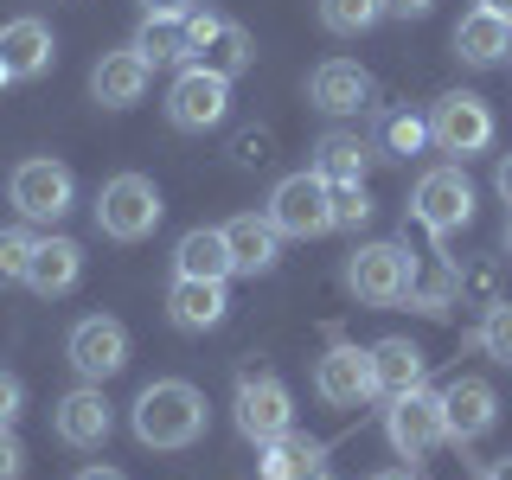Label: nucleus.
Wrapping results in <instances>:
<instances>
[{
	"label": "nucleus",
	"instance_id": "nucleus-6",
	"mask_svg": "<svg viewBox=\"0 0 512 480\" xmlns=\"http://www.w3.org/2000/svg\"><path fill=\"white\" fill-rule=\"evenodd\" d=\"M269 224H276L282 237H327L333 231V199H327V180L308 167V173H288V180H276V192H269Z\"/></svg>",
	"mask_w": 512,
	"mask_h": 480
},
{
	"label": "nucleus",
	"instance_id": "nucleus-31",
	"mask_svg": "<svg viewBox=\"0 0 512 480\" xmlns=\"http://www.w3.org/2000/svg\"><path fill=\"white\" fill-rule=\"evenodd\" d=\"M384 154L391 160H404V154H423L429 148V122L423 116H384Z\"/></svg>",
	"mask_w": 512,
	"mask_h": 480
},
{
	"label": "nucleus",
	"instance_id": "nucleus-1",
	"mask_svg": "<svg viewBox=\"0 0 512 480\" xmlns=\"http://www.w3.org/2000/svg\"><path fill=\"white\" fill-rule=\"evenodd\" d=\"M135 436L148 448H192L205 436V391L186 378H154L135 397Z\"/></svg>",
	"mask_w": 512,
	"mask_h": 480
},
{
	"label": "nucleus",
	"instance_id": "nucleus-34",
	"mask_svg": "<svg viewBox=\"0 0 512 480\" xmlns=\"http://www.w3.org/2000/svg\"><path fill=\"white\" fill-rule=\"evenodd\" d=\"M20 410H26V384L13 378V372H0V429L20 423Z\"/></svg>",
	"mask_w": 512,
	"mask_h": 480
},
{
	"label": "nucleus",
	"instance_id": "nucleus-33",
	"mask_svg": "<svg viewBox=\"0 0 512 480\" xmlns=\"http://www.w3.org/2000/svg\"><path fill=\"white\" fill-rule=\"evenodd\" d=\"M461 282V295H474L480 308H493V301H500V269L493 263H480V269H468V276H455Z\"/></svg>",
	"mask_w": 512,
	"mask_h": 480
},
{
	"label": "nucleus",
	"instance_id": "nucleus-11",
	"mask_svg": "<svg viewBox=\"0 0 512 480\" xmlns=\"http://www.w3.org/2000/svg\"><path fill=\"white\" fill-rule=\"evenodd\" d=\"M64 359H71V372L84 384H109L128 365V327L116 314H90L71 327V340H64Z\"/></svg>",
	"mask_w": 512,
	"mask_h": 480
},
{
	"label": "nucleus",
	"instance_id": "nucleus-29",
	"mask_svg": "<svg viewBox=\"0 0 512 480\" xmlns=\"http://www.w3.org/2000/svg\"><path fill=\"white\" fill-rule=\"evenodd\" d=\"M474 346L487 352L493 365H512V301H493V308L480 314V333H474Z\"/></svg>",
	"mask_w": 512,
	"mask_h": 480
},
{
	"label": "nucleus",
	"instance_id": "nucleus-4",
	"mask_svg": "<svg viewBox=\"0 0 512 480\" xmlns=\"http://www.w3.org/2000/svg\"><path fill=\"white\" fill-rule=\"evenodd\" d=\"M410 212H416V224H423L429 237H455L461 224H474V180L461 173V160L455 167H429L423 180H416Z\"/></svg>",
	"mask_w": 512,
	"mask_h": 480
},
{
	"label": "nucleus",
	"instance_id": "nucleus-26",
	"mask_svg": "<svg viewBox=\"0 0 512 480\" xmlns=\"http://www.w3.org/2000/svg\"><path fill=\"white\" fill-rule=\"evenodd\" d=\"M173 276H192V282H224L231 276V244H224V231H212V224L186 231L180 250H173Z\"/></svg>",
	"mask_w": 512,
	"mask_h": 480
},
{
	"label": "nucleus",
	"instance_id": "nucleus-45",
	"mask_svg": "<svg viewBox=\"0 0 512 480\" xmlns=\"http://www.w3.org/2000/svg\"><path fill=\"white\" fill-rule=\"evenodd\" d=\"M0 84H13V77H7V71H0Z\"/></svg>",
	"mask_w": 512,
	"mask_h": 480
},
{
	"label": "nucleus",
	"instance_id": "nucleus-28",
	"mask_svg": "<svg viewBox=\"0 0 512 480\" xmlns=\"http://www.w3.org/2000/svg\"><path fill=\"white\" fill-rule=\"evenodd\" d=\"M314 13L333 39H359V32H372L384 20V0H314Z\"/></svg>",
	"mask_w": 512,
	"mask_h": 480
},
{
	"label": "nucleus",
	"instance_id": "nucleus-35",
	"mask_svg": "<svg viewBox=\"0 0 512 480\" xmlns=\"http://www.w3.org/2000/svg\"><path fill=\"white\" fill-rule=\"evenodd\" d=\"M20 474H26V448L13 429H0V480H20Z\"/></svg>",
	"mask_w": 512,
	"mask_h": 480
},
{
	"label": "nucleus",
	"instance_id": "nucleus-44",
	"mask_svg": "<svg viewBox=\"0 0 512 480\" xmlns=\"http://www.w3.org/2000/svg\"><path fill=\"white\" fill-rule=\"evenodd\" d=\"M506 256H512V218H506Z\"/></svg>",
	"mask_w": 512,
	"mask_h": 480
},
{
	"label": "nucleus",
	"instance_id": "nucleus-19",
	"mask_svg": "<svg viewBox=\"0 0 512 480\" xmlns=\"http://www.w3.org/2000/svg\"><path fill=\"white\" fill-rule=\"evenodd\" d=\"M423 372H429V359L416 340H378L372 346V397H384V404L423 391Z\"/></svg>",
	"mask_w": 512,
	"mask_h": 480
},
{
	"label": "nucleus",
	"instance_id": "nucleus-39",
	"mask_svg": "<svg viewBox=\"0 0 512 480\" xmlns=\"http://www.w3.org/2000/svg\"><path fill=\"white\" fill-rule=\"evenodd\" d=\"M141 13H192V0H135Z\"/></svg>",
	"mask_w": 512,
	"mask_h": 480
},
{
	"label": "nucleus",
	"instance_id": "nucleus-25",
	"mask_svg": "<svg viewBox=\"0 0 512 480\" xmlns=\"http://www.w3.org/2000/svg\"><path fill=\"white\" fill-rule=\"evenodd\" d=\"M372 141L352 135V128H327V135L314 141V173L327 186H346V180H365V167H372Z\"/></svg>",
	"mask_w": 512,
	"mask_h": 480
},
{
	"label": "nucleus",
	"instance_id": "nucleus-23",
	"mask_svg": "<svg viewBox=\"0 0 512 480\" xmlns=\"http://www.w3.org/2000/svg\"><path fill=\"white\" fill-rule=\"evenodd\" d=\"M186 64H199V71H218V77H244L250 64H256V39H250L237 20H224V13H218V26L205 32L199 45H192Z\"/></svg>",
	"mask_w": 512,
	"mask_h": 480
},
{
	"label": "nucleus",
	"instance_id": "nucleus-10",
	"mask_svg": "<svg viewBox=\"0 0 512 480\" xmlns=\"http://www.w3.org/2000/svg\"><path fill=\"white\" fill-rule=\"evenodd\" d=\"M224 116H231V77L186 64L167 90V122L180 128V135H205V128H218Z\"/></svg>",
	"mask_w": 512,
	"mask_h": 480
},
{
	"label": "nucleus",
	"instance_id": "nucleus-22",
	"mask_svg": "<svg viewBox=\"0 0 512 480\" xmlns=\"http://www.w3.org/2000/svg\"><path fill=\"white\" fill-rule=\"evenodd\" d=\"M455 58L474 64V71H487V64L512 58V20H506V13H487V7L461 13V26H455Z\"/></svg>",
	"mask_w": 512,
	"mask_h": 480
},
{
	"label": "nucleus",
	"instance_id": "nucleus-3",
	"mask_svg": "<svg viewBox=\"0 0 512 480\" xmlns=\"http://www.w3.org/2000/svg\"><path fill=\"white\" fill-rule=\"evenodd\" d=\"M346 288L365 308H397L416 288V256L404 244H359L346 256Z\"/></svg>",
	"mask_w": 512,
	"mask_h": 480
},
{
	"label": "nucleus",
	"instance_id": "nucleus-32",
	"mask_svg": "<svg viewBox=\"0 0 512 480\" xmlns=\"http://www.w3.org/2000/svg\"><path fill=\"white\" fill-rule=\"evenodd\" d=\"M32 244H39V237H32L26 224H13V231H0V282H26Z\"/></svg>",
	"mask_w": 512,
	"mask_h": 480
},
{
	"label": "nucleus",
	"instance_id": "nucleus-30",
	"mask_svg": "<svg viewBox=\"0 0 512 480\" xmlns=\"http://www.w3.org/2000/svg\"><path fill=\"white\" fill-rule=\"evenodd\" d=\"M327 199H333V231H359V224H372V192H365V180L327 186Z\"/></svg>",
	"mask_w": 512,
	"mask_h": 480
},
{
	"label": "nucleus",
	"instance_id": "nucleus-36",
	"mask_svg": "<svg viewBox=\"0 0 512 480\" xmlns=\"http://www.w3.org/2000/svg\"><path fill=\"white\" fill-rule=\"evenodd\" d=\"M237 160H244V167H263V160H269V135H263V128L237 135Z\"/></svg>",
	"mask_w": 512,
	"mask_h": 480
},
{
	"label": "nucleus",
	"instance_id": "nucleus-18",
	"mask_svg": "<svg viewBox=\"0 0 512 480\" xmlns=\"http://www.w3.org/2000/svg\"><path fill=\"white\" fill-rule=\"evenodd\" d=\"M308 103L327 109V116H359V109L372 103V77L352 58H327V64H314V77H308Z\"/></svg>",
	"mask_w": 512,
	"mask_h": 480
},
{
	"label": "nucleus",
	"instance_id": "nucleus-40",
	"mask_svg": "<svg viewBox=\"0 0 512 480\" xmlns=\"http://www.w3.org/2000/svg\"><path fill=\"white\" fill-rule=\"evenodd\" d=\"M480 480H512V455H506V461H487V468H480Z\"/></svg>",
	"mask_w": 512,
	"mask_h": 480
},
{
	"label": "nucleus",
	"instance_id": "nucleus-2",
	"mask_svg": "<svg viewBox=\"0 0 512 480\" xmlns=\"http://www.w3.org/2000/svg\"><path fill=\"white\" fill-rule=\"evenodd\" d=\"M160 218H167V199H160V186L148 173H116V180H103V192H96V231L116 237V244L154 237Z\"/></svg>",
	"mask_w": 512,
	"mask_h": 480
},
{
	"label": "nucleus",
	"instance_id": "nucleus-37",
	"mask_svg": "<svg viewBox=\"0 0 512 480\" xmlns=\"http://www.w3.org/2000/svg\"><path fill=\"white\" fill-rule=\"evenodd\" d=\"M384 13H397V20H429L436 0H384Z\"/></svg>",
	"mask_w": 512,
	"mask_h": 480
},
{
	"label": "nucleus",
	"instance_id": "nucleus-9",
	"mask_svg": "<svg viewBox=\"0 0 512 480\" xmlns=\"http://www.w3.org/2000/svg\"><path fill=\"white\" fill-rule=\"evenodd\" d=\"M231 410H237V429H244V442H256V448L295 429V397H288V384L269 378V372H244V378H237Z\"/></svg>",
	"mask_w": 512,
	"mask_h": 480
},
{
	"label": "nucleus",
	"instance_id": "nucleus-8",
	"mask_svg": "<svg viewBox=\"0 0 512 480\" xmlns=\"http://www.w3.org/2000/svg\"><path fill=\"white\" fill-rule=\"evenodd\" d=\"M429 141H436L442 154H455V160L487 154V148H493V109H487V96L448 90L442 103L429 109Z\"/></svg>",
	"mask_w": 512,
	"mask_h": 480
},
{
	"label": "nucleus",
	"instance_id": "nucleus-17",
	"mask_svg": "<svg viewBox=\"0 0 512 480\" xmlns=\"http://www.w3.org/2000/svg\"><path fill=\"white\" fill-rule=\"evenodd\" d=\"M52 58H58V39H52L45 20L20 13V20L0 26V71H7V77H20V84H26V77H45Z\"/></svg>",
	"mask_w": 512,
	"mask_h": 480
},
{
	"label": "nucleus",
	"instance_id": "nucleus-14",
	"mask_svg": "<svg viewBox=\"0 0 512 480\" xmlns=\"http://www.w3.org/2000/svg\"><path fill=\"white\" fill-rule=\"evenodd\" d=\"M52 429H58V442H64V448H103V442H109V429H116V410H109L103 384H77L71 397H58Z\"/></svg>",
	"mask_w": 512,
	"mask_h": 480
},
{
	"label": "nucleus",
	"instance_id": "nucleus-12",
	"mask_svg": "<svg viewBox=\"0 0 512 480\" xmlns=\"http://www.w3.org/2000/svg\"><path fill=\"white\" fill-rule=\"evenodd\" d=\"M314 397L333 410H359L372 397V346H352V340H333L314 365Z\"/></svg>",
	"mask_w": 512,
	"mask_h": 480
},
{
	"label": "nucleus",
	"instance_id": "nucleus-41",
	"mask_svg": "<svg viewBox=\"0 0 512 480\" xmlns=\"http://www.w3.org/2000/svg\"><path fill=\"white\" fill-rule=\"evenodd\" d=\"M77 480H122V474H116V468H84Z\"/></svg>",
	"mask_w": 512,
	"mask_h": 480
},
{
	"label": "nucleus",
	"instance_id": "nucleus-13",
	"mask_svg": "<svg viewBox=\"0 0 512 480\" xmlns=\"http://www.w3.org/2000/svg\"><path fill=\"white\" fill-rule=\"evenodd\" d=\"M442 423H448V442L455 448H474L493 423H500V391H493L487 378L442 384Z\"/></svg>",
	"mask_w": 512,
	"mask_h": 480
},
{
	"label": "nucleus",
	"instance_id": "nucleus-27",
	"mask_svg": "<svg viewBox=\"0 0 512 480\" xmlns=\"http://www.w3.org/2000/svg\"><path fill=\"white\" fill-rule=\"evenodd\" d=\"M128 45H135V52L148 58L154 71H160V64H186V58H192V45H186V13H141V26H135V39H128Z\"/></svg>",
	"mask_w": 512,
	"mask_h": 480
},
{
	"label": "nucleus",
	"instance_id": "nucleus-5",
	"mask_svg": "<svg viewBox=\"0 0 512 480\" xmlns=\"http://www.w3.org/2000/svg\"><path fill=\"white\" fill-rule=\"evenodd\" d=\"M384 436H391L397 461H410V468H423L429 455L448 442V423H442V391H410L397 397L391 410H384Z\"/></svg>",
	"mask_w": 512,
	"mask_h": 480
},
{
	"label": "nucleus",
	"instance_id": "nucleus-46",
	"mask_svg": "<svg viewBox=\"0 0 512 480\" xmlns=\"http://www.w3.org/2000/svg\"><path fill=\"white\" fill-rule=\"evenodd\" d=\"M320 480H333V474H320Z\"/></svg>",
	"mask_w": 512,
	"mask_h": 480
},
{
	"label": "nucleus",
	"instance_id": "nucleus-15",
	"mask_svg": "<svg viewBox=\"0 0 512 480\" xmlns=\"http://www.w3.org/2000/svg\"><path fill=\"white\" fill-rule=\"evenodd\" d=\"M231 244V276H269L282 263V231L269 224V212H237L231 224H218Z\"/></svg>",
	"mask_w": 512,
	"mask_h": 480
},
{
	"label": "nucleus",
	"instance_id": "nucleus-7",
	"mask_svg": "<svg viewBox=\"0 0 512 480\" xmlns=\"http://www.w3.org/2000/svg\"><path fill=\"white\" fill-rule=\"evenodd\" d=\"M7 192H13V205H20V218L58 224L64 212H71V199H77V180H71V167H64V160L32 154V160H20V167H13Z\"/></svg>",
	"mask_w": 512,
	"mask_h": 480
},
{
	"label": "nucleus",
	"instance_id": "nucleus-20",
	"mask_svg": "<svg viewBox=\"0 0 512 480\" xmlns=\"http://www.w3.org/2000/svg\"><path fill=\"white\" fill-rule=\"evenodd\" d=\"M77 276H84V250H77L71 237H39V244H32V263H26V288H32V295L58 301V295L77 288Z\"/></svg>",
	"mask_w": 512,
	"mask_h": 480
},
{
	"label": "nucleus",
	"instance_id": "nucleus-24",
	"mask_svg": "<svg viewBox=\"0 0 512 480\" xmlns=\"http://www.w3.org/2000/svg\"><path fill=\"white\" fill-rule=\"evenodd\" d=\"M256 468H263V480H320L327 474V442L288 429V436L263 442V461H256Z\"/></svg>",
	"mask_w": 512,
	"mask_h": 480
},
{
	"label": "nucleus",
	"instance_id": "nucleus-21",
	"mask_svg": "<svg viewBox=\"0 0 512 480\" xmlns=\"http://www.w3.org/2000/svg\"><path fill=\"white\" fill-rule=\"evenodd\" d=\"M224 314H231V295H224V282L173 276V288H167V320H173L180 333H212Z\"/></svg>",
	"mask_w": 512,
	"mask_h": 480
},
{
	"label": "nucleus",
	"instance_id": "nucleus-42",
	"mask_svg": "<svg viewBox=\"0 0 512 480\" xmlns=\"http://www.w3.org/2000/svg\"><path fill=\"white\" fill-rule=\"evenodd\" d=\"M480 7H487V13H506V20H512V0H480Z\"/></svg>",
	"mask_w": 512,
	"mask_h": 480
},
{
	"label": "nucleus",
	"instance_id": "nucleus-43",
	"mask_svg": "<svg viewBox=\"0 0 512 480\" xmlns=\"http://www.w3.org/2000/svg\"><path fill=\"white\" fill-rule=\"evenodd\" d=\"M372 480H410V468H384V474H372Z\"/></svg>",
	"mask_w": 512,
	"mask_h": 480
},
{
	"label": "nucleus",
	"instance_id": "nucleus-16",
	"mask_svg": "<svg viewBox=\"0 0 512 480\" xmlns=\"http://www.w3.org/2000/svg\"><path fill=\"white\" fill-rule=\"evenodd\" d=\"M154 84V64L135 52V45H122V52H103L96 58V71H90V96L103 109H135L141 96H148Z\"/></svg>",
	"mask_w": 512,
	"mask_h": 480
},
{
	"label": "nucleus",
	"instance_id": "nucleus-38",
	"mask_svg": "<svg viewBox=\"0 0 512 480\" xmlns=\"http://www.w3.org/2000/svg\"><path fill=\"white\" fill-rule=\"evenodd\" d=\"M493 192L512 205V154H500V167H493Z\"/></svg>",
	"mask_w": 512,
	"mask_h": 480
}]
</instances>
